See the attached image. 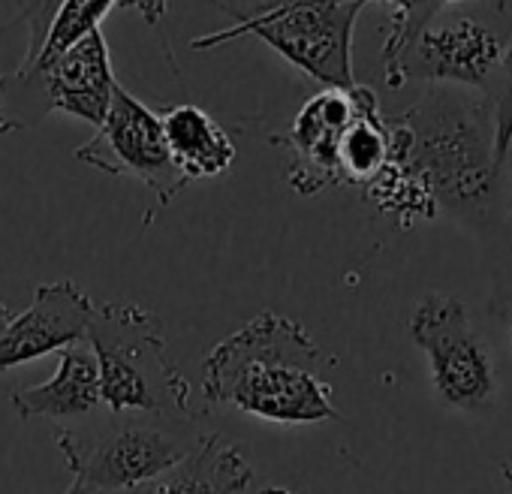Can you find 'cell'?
<instances>
[{"label":"cell","instance_id":"obj_1","mask_svg":"<svg viewBox=\"0 0 512 494\" xmlns=\"http://www.w3.org/2000/svg\"><path fill=\"white\" fill-rule=\"evenodd\" d=\"M389 124V163L365 187L398 226L449 214L491 229L503 199V163L494 154V118L485 94L431 85Z\"/></svg>","mask_w":512,"mask_h":494},{"label":"cell","instance_id":"obj_2","mask_svg":"<svg viewBox=\"0 0 512 494\" xmlns=\"http://www.w3.org/2000/svg\"><path fill=\"white\" fill-rule=\"evenodd\" d=\"M335 359L284 314L263 311L211 347L202 362V395L278 425L335 422Z\"/></svg>","mask_w":512,"mask_h":494},{"label":"cell","instance_id":"obj_3","mask_svg":"<svg viewBox=\"0 0 512 494\" xmlns=\"http://www.w3.org/2000/svg\"><path fill=\"white\" fill-rule=\"evenodd\" d=\"M232 19L229 28L193 37V52L256 37L323 88H353V31L365 0H205Z\"/></svg>","mask_w":512,"mask_h":494},{"label":"cell","instance_id":"obj_4","mask_svg":"<svg viewBox=\"0 0 512 494\" xmlns=\"http://www.w3.org/2000/svg\"><path fill=\"white\" fill-rule=\"evenodd\" d=\"M85 341L97 356L109 413H157L196 422L193 389L169 359L157 314L136 302L94 305Z\"/></svg>","mask_w":512,"mask_h":494},{"label":"cell","instance_id":"obj_5","mask_svg":"<svg viewBox=\"0 0 512 494\" xmlns=\"http://www.w3.org/2000/svg\"><path fill=\"white\" fill-rule=\"evenodd\" d=\"M199 437L193 419L109 410L55 434L70 473L103 491H136L187 458Z\"/></svg>","mask_w":512,"mask_h":494},{"label":"cell","instance_id":"obj_6","mask_svg":"<svg viewBox=\"0 0 512 494\" xmlns=\"http://www.w3.org/2000/svg\"><path fill=\"white\" fill-rule=\"evenodd\" d=\"M115 88L109 43L103 31H91L55 58L22 61L0 76V136L37 130L52 115H70L97 130Z\"/></svg>","mask_w":512,"mask_h":494},{"label":"cell","instance_id":"obj_7","mask_svg":"<svg viewBox=\"0 0 512 494\" xmlns=\"http://www.w3.org/2000/svg\"><path fill=\"white\" fill-rule=\"evenodd\" d=\"M449 10V19L440 13L410 43V49L389 70H383L392 91L407 82H428L467 88L488 97L512 31L509 0H470Z\"/></svg>","mask_w":512,"mask_h":494},{"label":"cell","instance_id":"obj_8","mask_svg":"<svg viewBox=\"0 0 512 494\" xmlns=\"http://www.w3.org/2000/svg\"><path fill=\"white\" fill-rule=\"evenodd\" d=\"M410 338L428 356L434 392L446 407L464 413L497 407V365L458 296L428 293L410 314Z\"/></svg>","mask_w":512,"mask_h":494},{"label":"cell","instance_id":"obj_9","mask_svg":"<svg viewBox=\"0 0 512 494\" xmlns=\"http://www.w3.org/2000/svg\"><path fill=\"white\" fill-rule=\"evenodd\" d=\"M73 154L79 163L94 166L112 178L142 181L154 193L160 208L172 205L181 196V190L190 184L169 154L160 112L148 109L139 97H133L121 85L112 91L109 112L97 127V133Z\"/></svg>","mask_w":512,"mask_h":494},{"label":"cell","instance_id":"obj_10","mask_svg":"<svg viewBox=\"0 0 512 494\" xmlns=\"http://www.w3.org/2000/svg\"><path fill=\"white\" fill-rule=\"evenodd\" d=\"M377 94L365 85L353 88H323L317 91L293 118L287 133L275 136V145H284L293 154L287 172L290 187L302 196H314L326 187H338V148L353 124V118Z\"/></svg>","mask_w":512,"mask_h":494},{"label":"cell","instance_id":"obj_11","mask_svg":"<svg viewBox=\"0 0 512 494\" xmlns=\"http://www.w3.org/2000/svg\"><path fill=\"white\" fill-rule=\"evenodd\" d=\"M91 314V296L73 281L37 287L34 302L22 314H13L7 329L0 332V371H13L64 347L82 344L88 338Z\"/></svg>","mask_w":512,"mask_h":494},{"label":"cell","instance_id":"obj_12","mask_svg":"<svg viewBox=\"0 0 512 494\" xmlns=\"http://www.w3.org/2000/svg\"><path fill=\"white\" fill-rule=\"evenodd\" d=\"M13 410L22 419H91L103 407L100 368L88 344L58 350V371L40 386L13 392Z\"/></svg>","mask_w":512,"mask_h":494},{"label":"cell","instance_id":"obj_13","mask_svg":"<svg viewBox=\"0 0 512 494\" xmlns=\"http://www.w3.org/2000/svg\"><path fill=\"white\" fill-rule=\"evenodd\" d=\"M253 482L250 458L223 434H202L196 449L130 494H244Z\"/></svg>","mask_w":512,"mask_h":494},{"label":"cell","instance_id":"obj_14","mask_svg":"<svg viewBox=\"0 0 512 494\" xmlns=\"http://www.w3.org/2000/svg\"><path fill=\"white\" fill-rule=\"evenodd\" d=\"M163 136L175 166L187 175V181L217 178L229 172L235 160V145L229 133L199 106L181 103L160 112Z\"/></svg>","mask_w":512,"mask_h":494},{"label":"cell","instance_id":"obj_15","mask_svg":"<svg viewBox=\"0 0 512 494\" xmlns=\"http://www.w3.org/2000/svg\"><path fill=\"white\" fill-rule=\"evenodd\" d=\"M389 163V124L371 100L347 127L338 148V184L368 187Z\"/></svg>","mask_w":512,"mask_h":494},{"label":"cell","instance_id":"obj_16","mask_svg":"<svg viewBox=\"0 0 512 494\" xmlns=\"http://www.w3.org/2000/svg\"><path fill=\"white\" fill-rule=\"evenodd\" d=\"M115 4L118 0H61L55 16H52L46 43H43L37 58H55V55L73 49L91 31H100L103 19L112 13Z\"/></svg>","mask_w":512,"mask_h":494},{"label":"cell","instance_id":"obj_17","mask_svg":"<svg viewBox=\"0 0 512 494\" xmlns=\"http://www.w3.org/2000/svg\"><path fill=\"white\" fill-rule=\"evenodd\" d=\"M365 4H374V0H365ZM377 4H386L392 10L389 34H386L383 55H380L383 70H389L410 49V43L446 10L437 0H377Z\"/></svg>","mask_w":512,"mask_h":494},{"label":"cell","instance_id":"obj_18","mask_svg":"<svg viewBox=\"0 0 512 494\" xmlns=\"http://www.w3.org/2000/svg\"><path fill=\"white\" fill-rule=\"evenodd\" d=\"M491 103V118H494V154L506 166L509 151H512V31L497 67V76L488 91Z\"/></svg>","mask_w":512,"mask_h":494},{"label":"cell","instance_id":"obj_19","mask_svg":"<svg viewBox=\"0 0 512 494\" xmlns=\"http://www.w3.org/2000/svg\"><path fill=\"white\" fill-rule=\"evenodd\" d=\"M115 7L139 13L148 28H160L169 16V0H118Z\"/></svg>","mask_w":512,"mask_h":494},{"label":"cell","instance_id":"obj_20","mask_svg":"<svg viewBox=\"0 0 512 494\" xmlns=\"http://www.w3.org/2000/svg\"><path fill=\"white\" fill-rule=\"evenodd\" d=\"M64 494H130V491H103V488H94V485H85V482L73 479V485Z\"/></svg>","mask_w":512,"mask_h":494},{"label":"cell","instance_id":"obj_21","mask_svg":"<svg viewBox=\"0 0 512 494\" xmlns=\"http://www.w3.org/2000/svg\"><path fill=\"white\" fill-rule=\"evenodd\" d=\"M13 320V308L4 302V299H0V332H4L7 329V323Z\"/></svg>","mask_w":512,"mask_h":494},{"label":"cell","instance_id":"obj_22","mask_svg":"<svg viewBox=\"0 0 512 494\" xmlns=\"http://www.w3.org/2000/svg\"><path fill=\"white\" fill-rule=\"evenodd\" d=\"M253 494H293L290 488H281V485H266L260 491H253Z\"/></svg>","mask_w":512,"mask_h":494},{"label":"cell","instance_id":"obj_23","mask_svg":"<svg viewBox=\"0 0 512 494\" xmlns=\"http://www.w3.org/2000/svg\"><path fill=\"white\" fill-rule=\"evenodd\" d=\"M440 7H461V4H470V0H437Z\"/></svg>","mask_w":512,"mask_h":494},{"label":"cell","instance_id":"obj_24","mask_svg":"<svg viewBox=\"0 0 512 494\" xmlns=\"http://www.w3.org/2000/svg\"><path fill=\"white\" fill-rule=\"evenodd\" d=\"M503 476H506V482H509V488H512V464H509V461L503 464Z\"/></svg>","mask_w":512,"mask_h":494}]
</instances>
